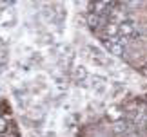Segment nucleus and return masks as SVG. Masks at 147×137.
Instances as JSON below:
<instances>
[{
    "label": "nucleus",
    "instance_id": "4",
    "mask_svg": "<svg viewBox=\"0 0 147 137\" xmlns=\"http://www.w3.org/2000/svg\"><path fill=\"white\" fill-rule=\"evenodd\" d=\"M5 128H7V121H5L4 117H0V134L5 132Z\"/></svg>",
    "mask_w": 147,
    "mask_h": 137
},
{
    "label": "nucleus",
    "instance_id": "2",
    "mask_svg": "<svg viewBox=\"0 0 147 137\" xmlns=\"http://www.w3.org/2000/svg\"><path fill=\"white\" fill-rule=\"evenodd\" d=\"M118 34L123 38V40H131L138 34V29H136V24L131 20H125V22H120L118 24Z\"/></svg>",
    "mask_w": 147,
    "mask_h": 137
},
{
    "label": "nucleus",
    "instance_id": "3",
    "mask_svg": "<svg viewBox=\"0 0 147 137\" xmlns=\"http://www.w3.org/2000/svg\"><path fill=\"white\" fill-rule=\"evenodd\" d=\"M87 22H89V25H91L93 29H100V27L107 25V18H105V16H100V15H94V13L89 15Z\"/></svg>",
    "mask_w": 147,
    "mask_h": 137
},
{
    "label": "nucleus",
    "instance_id": "1",
    "mask_svg": "<svg viewBox=\"0 0 147 137\" xmlns=\"http://www.w3.org/2000/svg\"><path fill=\"white\" fill-rule=\"evenodd\" d=\"M104 43H105V47H107V51H109L111 54H115V56H123L125 54L127 40H123V38H107V40H104Z\"/></svg>",
    "mask_w": 147,
    "mask_h": 137
},
{
    "label": "nucleus",
    "instance_id": "5",
    "mask_svg": "<svg viewBox=\"0 0 147 137\" xmlns=\"http://www.w3.org/2000/svg\"><path fill=\"white\" fill-rule=\"evenodd\" d=\"M145 72H147V65H145Z\"/></svg>",
    "mask_w": 147,
    "mask_h": 137
}]
</instances>
